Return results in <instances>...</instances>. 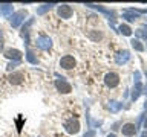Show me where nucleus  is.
I'll return each instance as SVG.
<instances>
[{"label": "nucleus", "instance_id": "f257e3e1", "mask_svg": "<svg viewBox=\"0 0 147 137\" xmlns=\"http://www.w3.org/2000/svg\"><path fill=\"white\" fill-rule=\"evenodd\" d=\"M75 64H77L75 58L71 57V55H64V57L60 59V67L64 68V70H71V68L75 67Z\"/></svg>", "mask_w": 147, "mask_h": 137}, {"label": "nucleus", "instance_id": "f03ea898", "mask_svg": "<svg viewBox=\"0 0 147 137\" xmlns=\"http://www.w3.org/2000/svg\"><path fill=\"white\" fill-rule=\"evenodd\" d=\"M25 17H26V11H17L11 15V26L12 27H18L25 21Z\"/></svg>", "mask_w": 147, "mask_h": 137}, {"label": "nucleus", "instance_id": "7ed1b4c3", "mask_svg": "<svg viewBox=\"0 0 147 137\" xmlns=\"http://www.w3.org/2000/svg\"><path fill=\"white\" fill-rule=\"evenodd\" d=\"M55 87H57V90L60 91V93H63V94H67V93H71V90H72L71 84L64 81V78H60V79H57V81H55Z\"/></svg>", "mask_w": 147, "mask_h": 137}, {"label": "nucleus", "instance_id": "20e7f679", "mask_svg": "<svg viewBox=\"0 0 147 137\" xmlns=\"http://www.w3.org/2000/svg\"><path fill=\"white\" fill-rule=\"evenodd\" d=\"M37 47H40L43 50H49L52 47V40L46 35H40L38 38H37Z\"/></svg>", "mask_w": 147, "mask_h": 137}, {"label": "nucleus", "instance_id": "39448f33", "mask_svg": "<svg viewBox=\"0 0 147 137\" xmlns=\"http://www.w3.org/2000/svg\"><path fill=\"white\" fill-rule=\"evenodd\" d=\"M64 130H66V132H69V134H77V132L80 131V122L71 119V120L64 122Z\"/></svg>", "mask_w": 147, "mask_h": 137}, {"label": "nucleus", "instance_id": "423d86ee", "mask_svg": "<svg viewBox=\"0 0 147 137\" xmlns=\"http://www.w3.org/2000/svg\"><path fill=\"white\" fill-rule=\"evenodd\" d=\"M104 82H106V85H107V87L113 88V87H117L119 84V76L117 75V73L110 72V73H107V75L104 76Z\"/></svg>", "mask_w": 147, "mask_h": 137}, {"label": "nucleus", "instance_id": "0eeeda50", "mask_svg": "<svg viewBox=\"0 0 147 137\" xmlns=\"http://www.w3.org/2000/svg\"><path fill=\"white\" fill-rule=\"evenodd\" d=\"M57 14H58L61 18H64V20H67V18L72 17L74 11H72V8L69 6V5H60L58 9H57Z\"/></svg>", "mask_w": 147, "mask_h": 137}, {"label": "nucleus", "instance_id": "6e6552de", "mask_svg": "<svg viewBox=\"0 0 147 137\" xmlns=\"http://www.w3.org/2000/svg\"><path fill=\"white\" fill-rule=\"evenodd\" d=\"M8 79H9V82H11V84L18 85V84H22V82L25 81V75H23L22 72H16V73H11Z\"/></svg>", "mask_w": 147, "mask_h": 137}, {"label": "nucleus", "instance_id": "1a4fd4ad", "mask_svg": "<svg viewBox=\"0 0 147 137\" xmlns=\"http://www.w3.org/2000/svg\"><path fill=\"white\" fill-rule=\"evenodd\" d=\"M5 57L9 58V59H16V61H18V59L23 57V53L18 49H8L6 52H5Z\"/></svg>", "mask_w": 147, "mask_h": 137}, {"label": "nucleus", "instance_id": "9d476101", "mask_svg": "<svg viewBox=\"0 0 147 137\" xmlns=\"http://www.w3.org/2000/svg\"><path fill=\"white\" fill-rule=\"evenodd\" d=\"M121 130H123V134L124 136H133L136 132V126L133 125V123H126Z\"/></svg>", "mask_w": 147, "mask_h": 137}, {"label": "nucleus", "instance_id": "9b49d317", "mask_svg": "<svg viewBox=\"0 0 147 137\" xmlns=\"http://www.w3.org/2000/svg\"><path fill=\"white\" fill-rule=\"evenodd\" d=\"M127 59H129V52H127V50H123V52H119V53L117 55V63H118V64L126 63Z\"/></svg>", "mask_w": 147, "mask_h": 137}, {"label": "nucleus", "instance_id": "f8f14e48", "mask_svg": "<svg viewBox=\"0 0 147 137\" xmlns=\"http://www.w3.org/2000/svg\"><path fill=\"white\" fill-rule=\"evenodd\" d=\"M12 12V5H0V14L5 17H8Z\"/></svg>", "mask_w": 147, "mask_h": 137}, {"label": "nucleus", "instance_id": "ddd939ff", "mask_svg": "<svg viewBox=\"0 0 147 137\" xmlns=\"http://www.w3.org/2000/svg\"><path fill=\"white\" fill-rule=\"evenodd\" d=\"M109 108H110V111H113V113H117L119 108H121V104H118V102H115V100H112V102L109 104Z\"/></svg>", "mask_w": 147, "mask_h": 137}, {"label": "nucleus", "instance_id": "4468645a", "mask_svg": "<svg viewBox=\"0 0 147 137\" xmlns=\"http://www.w3.org/2000/svg\"><path fill=\"white\" fill-rule=\"evenodd\" d=\"M119 31H121V34H124V35H130L132 34V31H130V27H129L127 25H121L119 26Z\"/></svg>", "mask_w": 147, "mask_h": 137}, {"label": "nucleus", "instance_id": "2eb2a0df", "mask_svg": "<svg viewBox=\"0 0 147 137\" xmlns=\"http://www.w3.org/2000/svg\"><path fill=\"white\" fill-rule=\"evenodd\" d=\"M26 59H28L29 63H32V64H35V63H37V58L34 57V53H32L31 50H28V52H26Z\"/></svg>", "mask_w": 147, "mask_h": 137}, {"label": "nucleus", "instance_id": "dca6fc26", "mask_svg": "<svg viewBox=\"0 0 147 137\" xmlns=\"http://www.w3.org/2000/svg\"><path fill=\"white\" fill-rule=\"evenodd\" d=\"M52 6H54V5H43L41 8H38V9H37V14H45L46 11H49V9L52 8Z\"/></svg>", "mask_w": 147, "mask_h": 137}, {"label": "nucleus", "instance_id": "f3484780", "mask_svg": "<svg viewBox=\"0 0 147 137\" xmlns=\"http://www.w3.org/2000/svg\"><path fill=\"white\" fill-rule=\"evenodd\" d=\"M132 46H133V49L140 50V52H141V50H144V46H142L138 40H133V41H132Z\"/></svg>", "mask_w": 147, "mask_h": 137}, {"label": "nucleus", "instance_id": "a211bd4d", "mask_svg": "<svg viewBox=\"0 0 147 137\" xmlns=\"http://www.w3.org/2000/svg\"><path fill=\"white\" fill-rule=\"evenodd\" d=\"M3 49V29H0V50Z\"/></svg>", "mask_w": 147, "mask_h": 137}, {"label": "nucleus", "instance_id": "6ab92c4d", "mask_svg": "<svg viewBox=\"0 0 147 137\" xmlns=\"http://www.w3.org/2000/svg\"><path fill=\"white\" fill-rule=\"evenodd\" d=\"M83 137H95V132H94V131H87Z\"/></svg>", "mask_w": 147, "mask_h": 137}, {"label": "nucleus", "instance_id": "aec40b11", "mask_svg": "<svg viewBox=\"0 0 147 137\" xmlns=\"http://www.w3.org/2000/svg\"><path fill=\"white\" fill-rule=\"evenodd\" d=\"M16 66H17V63H11V64L8 66V68H9V70H12V68L16 67Z\"/></svg>", "mask_w": 147, "mask_h": 137}, {"label": "nucleus", "instance_id": "412c9836", "mask_svg": "<svg viewBox=\"0 0 147 137\" xmlns=\"http://www.w3.org/2000/svg\"><path fill=\"white\" fill-rule=\"evenodd\" d=\"M141 137H147V132H144V134H142Z\"/></svg>", "mask_w": 147, "mask_h": 137}, {"label": "nucleus", "instance_id": "4be33fe9", "mask_svg": "<svg viewBox=\"0 0 147 137\" xmlns=\"http://www.w3.org/2000/svg\"><path fill=\"white\" fill-rule=\"evenodd\" d=\"M144 126L147 128V119H146V122H144Z\"/></svg>", "mask_w": 147, "mask_h": 137}, {"label": "nucleus", "instance_id": "5701e85b", "mask_svg": "<svg viewBox=\"0 0 147 137\" xmlns=\"http://www.w3.org/2000/svg\"><path fill=\"white\" fill-rule=\"evenodd\" d=\"M107 137H115V136H113V134H109V136H107Z\"/></svg>", "mask_w": 147, "mask_h": 137}]
</instances>
